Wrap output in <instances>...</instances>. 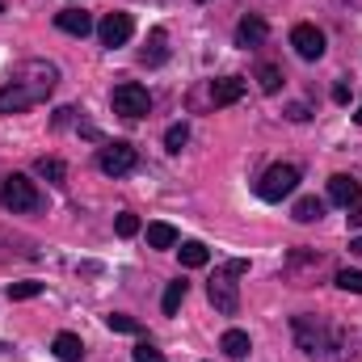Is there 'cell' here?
<instances>
[{"mask_svg": "<svg viewBox=\"0 0 362 362\" xmlns=\"http://www.w3.org/2000/svg\"><path fill=\"white\" fill-rule=\"evenodd\" d=\"M59 85V68L42 64V59H25L13 68V81L0 89V114H21L38 101H47L51 89Z\"/></svg>", "mask_w": 362, "mask_h": 362, "instance_id": "obj_1", "label": "cell"}, {"mask_svg": "<svg viewBox=\"0 0 362 362\" xmlns=\"http://www.w3.org/2000/svg\"><path fill=\"white\" fill-rule=\"evenodd\" d=\"M291 329H295V346L308 358H316V362L337 358L333 350H341V329H333L325 316H295Z\"/></svg>", "mask_w": 362, "mask_h": 362, "instance_id": "obj_2", "label": "cell"}, {"mask_svg": "<svg viewBox=\"0 0 362 362\" xmlns=\"http://www.w3.org/2000/svg\"><path fill=\"white\" fill-rule=\"evenodd\" d=\"M249 270V262H228L223 270H215V278L206 282V295H211V303H215V312H223V316H236L240 312V274Z\"/></svg>", "mask_w": 362, "mask_h": 362, "instance_id": "obj_3", "label": "cell"}, {"mask_svg": "<svg viewBox=\"0 0 362 362\" xmlns=\"http://www.w3.org/2000/svg\"><path fill=\"white\" fill-rule=\"evenodd\" d=\"M0 206L8 215H30V211L42 206V194H38V185L25 173H8V177L0 181Z\"/></svg>", "mask_w": 362, "mask_h": 362, "instance_id": "obj_4", "label": "cell"}, {"mask_svg": "<svg viewBox=\"0 0 362 362\" xmlns=\"http://www.w3.org/2000/svg\"><path fill=\"white\" fill-rule=\"evenodd\" d=\"M110 105L122 118H144V114H152V93L144 89V85H135V81H127V85H118V89L110 93Z\"/></svg>", "mask_w": 362, "mask_h": 362, "instance_id": "obj_5", "label": "cell"}, {"mask_svg": "<svg viewBox=\"0 0 362 362\" xmlns=\"http://www.w3.org/2000/svg\"><path fill=\"white\" fill-rule=\"evenodd\" d=\"M295 185H299V169L295 165H270L262 173V181H257V194L266 202H282L286 194H295Z\"/></svg>", "mask_w": 362, "mask_h": 362, "instance_id": "obj_6", "label": "cell"}, {"mask_svg": "<svg viewBox=\"0 0 362 362\" xmlns=\"http://www.w3.org/2000/svg\"><path fill=\"white\" fill-rule=\"evenodd\" d=\"M97 165H101V173H105V177H127V173H135V165H139V152H135L131 144L114 139V144H105V148H101Z\"/></svg>", "mask_w": 362, "mask_h": 362, "instance_id": "obj_7", "label": "cell"}, {"mask_svg": "<svg viewBox=\"0 0 362 362\" xmlns=\"http://www.w3.org/2000/svg\"><path fill=\"white\" fill-rule=\"evenodd\" d=\"M131 34H135L131 13H105V17H101V25H97L101 47H127V42H131Z\"/></svg>", "mask_w": 362, "mask_h": 362, "instance_id": "obj_8", "label": "cell"}, {"mask_svg": "<svg viewBox=\"0 0 362 362\" xmlns=\"http://www.w3.org/2000/svg\"><path fill=\"white\" fill-rule=\"evenodd\" d=\"M291 47H295V55H299V59L316 64V59L325 55V34H320L312 21H299V25L291 30Z\"/></svg>", "mask_w": 362, "mask_h": 362, "instance_id": "obj_9", "label": "cell"}, {"mask_svg": "<svg viewBox=\"0 0 362 362\" xmlns=\"http://www.w3.org/2000/svg\"><path fill=\"white\" fill-rule=\"evenodd\" d=\"M266 38H270V25H266V17H262V13H249V17H240V25H236V47H245V51H257Z\"/></svg>", "mask_w": 362, "mask_h": 362, "instance_id": "obj_10", "label": "cell"}, {"mask_svg": "<svg viewBox=\"0 0 362 362\" xmlns=\"http://www.w3.org/2000/svg\"><path fill=\"white\" fill-rule=\"evenodd\" d=\"M55 25H59L64 34H76V38L93 34V17L85 8H59V13H55Z\"/></svg>", "mask_w": 362, "mask_h": 362, "instance_id": "obj_11", "label": "cell"}, {"mask_svg": "<svg viewBox=\"0 0 362 362\" xmlns=\"http://www.w3.org/2000/svg\"><path fill=\"white\" fill-rule=\"evenodd\" d=\"M358 181L350 177V173H337V177H329V198L337 202V206H358Z\"/></svg>", "mask_w": 362, "mask_h": 362, "instance_id": "obj_12", "label": "cell"}, {"mask_svg": "<svg viewBox=\"0 0 362 362\" xmlns=\"http://www.w3.org/2000/svg\"><path fill=\"white\" fill-rule=\"evenodd\" d=\"M245 97V81L240 76H219V81H211V101L215 105H232V101H240Z\"/></svg>", "mask_w": 362, "mask_h": 362, "instance_id": "obj_13", "label": "cell"}, {"mask_svg": "<svg viewBox=\"0 0 362 362\" xmlns=\"http://www.w3.org/2000/svg\"><path fill=\"white\" fill-rule=\"evenodd\" d=\"M51 350H55V358H59V362H81V358H85V341H81L76 333H59Z\"/></svg>", "mask_w": 362, "mask_h": 362, "instance_id": "obj_14", "label": "cell"}, {"mask_svg": "<svg viewBox=\"0 0 362 362\" xmlns=\"http://www.w3.org/2000/svg\"><path fill=\"white\" fill-rule=\"evenodd\" d=\"M165 42H169V34H165V30H152V38H148V47H144L139 59H144L148 68H160V64L169 59V47H165Z\"/></svg>", "mask_w": 362, "mask_h": 362, "instance_id": "obj_15", "label": "cell"}, {"mask_svg": "<svg viewBox=\"0 0 362 362\" xmlns=\"http://www.w3.org/2000/svg\"><path fill=\"white\" fill-rule=\"evenodd\" d=\"M177 257H181V266H185V270H202V266L211 262V249H206L202 240H185V245L177 249Z\"/></svg>", "mask_w": 362, "mask_h": 362, "instance_id": "obj_16", "label": "cell"}, {"mask_svg": "<svg viewBox=\"0 0 362 362\" xmlns=\"http://www.w3.org/2000/svg\"><path fill=\"white\" fill-rule=\"evenodd\" d=\"M219 350H223L228 358H245L253 346H249V333H245V329H228V333L219 337Z\"/></svg>", "mask_w": 362, "mask_h": 362, "instance_id": "obj_17", "label": "cell"}, {"mask_svg": "<svg viewBox=\"0 0 362 362\" xmlns=\"http://www.w3.org/2000/svg\"><path fill=\"white\" fill-rule=\"evenodd\" d=\"M148 245L152 249H173L177 245V228L173 223H148Z\"/></svg>", "mask_w": 362, "mask_h": 362, "instance_id": "obj_18", "label": "cell"}, {"mask_svg": "<svg viewBox=\"0 0 362 362\" xmlns=\"http://www.w3.org/2000/svg\"><path fill=\"white\" fill-rule=\"evenodd\" d=\"M34 169H38V177H47L51 185H64V181H68V165H64V160H55V156H42Z\"/></svg>", "mask_w": 362, "mask_h": 362, "instance_id": "obj_19", "label": "cell"}, {"mask_svg": "<svg viewBox=\"0 0 362 362\" xmlns=\"http://www.w3.org/2000/svg\"><path fill=\"white\" fill-rule=\"evenodd\" d=\"M185 291H189V282H169L165 286V299H160V308H165V316H177V308L185 303Z\"/></svg>", "mask_w": 362, "mask_h": 362, "instance_id": "obj_20", "label": "cell"}, {"mask_svg": "<svg viewBox=\"0 0 362 362\" xmlns=\"http://www.w3.org/2000/svg\"><path fill=\"white\" fill-rule=\"evenodd\" d=\"M291 215H295V219H299V223H316V219H320V215H325V202H320V198H299V202H295V211H291Z\"/></svg>", "mask_w": 362, "mask_h": 362, "instance_id": "obj_21", "label": "cell"}, {"mask_svg": "<svg viewBox=\"0 0 362 362\" xmlns=\"http://www.w3.org/2000/svg\"><path fill=\"white\" fill-rule=\"evenodd\" d=\"M257 85H262V93H278L282 89V68L278 64H257Z\"/></svg>", "mask_w": 362, "mask_h": 362, "instance_id": "obj_22", "label": "cell"}, {"mask_svg": "<svg viewBox=\"0 0 362 362\" xmlns=\"http://www.w3.org/2000/svg\"><path fill=\"white\" fill-rule=\"evenodd\" d=\"M34 295H42V282H34V278H25V282H13V286H8V299H13V303L34 299Z\"/></svg>", "mask_w": 362, "mask_h": 362, "instance_id": "obj_23", "label": "cell"}, {"mask_svg": "<svg viewBox=\"0 0 362 362\" xmlns=\"http://www.w3.org/2000/svg\"><path fill=\"white\" fill-rule=\"evenodd\" d=\"M105 329H114V333H139V320H131L122 312H110L105 316Z\"/></svg>", "mask_w": 362, "mask_h": 362, "instance_id": "obj_24", "label": "cell"}, {"mask_svg": "<svg viewBox=\"0 0 362 362\" xmlns=\"http://www.w3.org/2000/svg\"><path fill=\"white\" fill-rule=\"evenodd\" d=\"M185 139H189V127H185V122H177V127H169V131H165V148H169V152H181V148H185Z\"/></svg>", "mask_w": 362, "mask_h": 362, "instance_id": "obj_25", "label": "cell"}, {"mask_svg": "<svg viewBox=\"0 0 362 362\" xmlns=\"http://www.w3.org/2000/svg\"><path fill=\"white\" fill-rule=\"evenodd\" d=\"M337 286L350 295H362V270H337Z\"/></svg>", "mask_w": 362, "mask_h": 362, "instance_id": "obj_26", "label": "cell"}, {"mask_svg": "<svg viewBox=\"0 0 362 362\" xmlns=\"http://www.w3.org/2000/svg\"><path fill=\"white\" fill-rule=\"evenodd\" d=\"M114 232H118V236H122V240H131V236H135V232H139V219H135V215H131V211H122V215H118V219H114Z\"/></svg>", "mask_w": 362, "mask_h": 362, "instance_id": "obj_27", "label": "cell"}, {"mask_svg": "<svg viewBox=\"0 0 362 362\" xmlns=\"http://www.w3.org/2000/svg\"><path fill=\"white\" fill-rule=\"evenodd\" d=\"M135 362H165V354H160L152 341H139V346H135Z\"/></svg>", "mask_w": 362, "mask_h": 362, "instance_id": "obj_28", "label": "cell"}, {"mask_svg": "<svg viewBox=\"0 0 362 362\" xmlns=\"http://www.w3.org/2000/svg\"><path fill=\"white\" fill-rule=\"evenodd\" d=\"M286 114H291V118H295V122H308V118H312V110H308V105H303V101H295V105H291V110H286Z\"/></svg>", "mask_w": 362, "mask_h": 362, "instance_id": "obj_29", "label": "cell"}, {"mask_svg": "<svg viewBox=\"0 0 362 362\" xmlns=\"http://www.w3.org/2000/svg\"><path fill=\"white\" fill-rule=\"evenodd\" d=\"M333 101H337V105H346V101H350V85H346V81H341V85H333Z\"/></svg>", "mask_w": 362, "mask_h": 362, "instance_id": "obj_30", "label": "cell"}, {"mask_svg": "<svg viewBox=\"0 0 362 362\" xmlns=\"http://www.w3.org/2000/svg\"><path fill=\"white\" fill-rule=\"evenodd\" d=\"M72 118H76V110H72V105H64V110H59V114H55V127H68V122H72Z\"/></svg>", "mask_w": 362, "mask_h": 362, "instance_id": "obj_31", "label": "cell"}, {"mask_svg": "<svg viewBox=\"0 0 362 362\" xmlns=\"http://www.w3.org/2000/svg\"><path fill=\"white\" fill-rule=\"evenodd\" d=\"M346 211H350V215H346V219H350V228H362V206H346Z\"/></svg>", "mask_w": 362, "mask_h": 362, "instance_id": "obj_32", "label": "cell"}, {"mask_svg": "<svg viewBox=\"0 0 362 362\" xmlns=\"http://www.w3.org/2000/svg\"><path fill=\"white\" fill-rule=\"evenodd\" d=\"M350 253H362V236H354V240H350Z\"/></svg>", "mask_w": 362, "mask_h": 362, "instance_id": "obj_33", "label": "cell"}, {"mask_svg": "<svg viewBox=\"0 0 362 362\" xmlns=\"http://www.w3.org/2000/svg\"><path fill=\"white\" fill-rule=\"evenodd\" d=\"M354 122H358V127H362V105H358V114H354Z\"/></svg>", "mask_w": 362, "mask_h": 362, "instance_id": "obj_34", "label": "cell"}, {"mask_svg": "<svg viewBox=\"0 0 362 362\" xmlns=\"http://www.w3.org/2000/svg\"><path fill=\"white\" fill-rule=\"evenodd\" d=\"M198 4H206V0H198Z\"/></svg>", "mask_w": 362, "mask_h": 362, "instance_id": "obj_35", "label": "cell"}, {"mask_svg": "<svg viewBox=\"0 0 362 362\" xmlns=\"http://www.w3.org/2000/svg\"><path fill=\"white\" fill-rule=\"evenodd\" d=\"M0 13H4V4H0Z\"/></svg>", "mask_w": 362, "mask_h": 362, "instance_id": "obj_36", "label": "cell"}]
</instances>
